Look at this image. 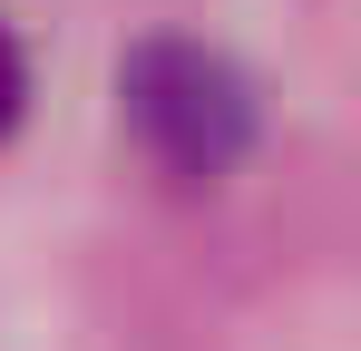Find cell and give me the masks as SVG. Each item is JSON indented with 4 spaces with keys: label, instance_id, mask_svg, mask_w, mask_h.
Masks as SVG:
<instances>
[{
    "label": "cell",
    "instance_id": "1",
    "mask_svg": "<svg viewBox=\"0 0 361 351\" xmlns=\"http://www.w3.org/2000/svg\"><path fill=\"white\" fill-rule=\"evenodd\" d=\"M118 98H127L137 147L166 176H185V185H215L254 147V88L215 49H195V39H147V49L127 58Z\"/></svg>",
    "mask_w": 361,
    "mask_h": 351
},
{
    "label": "cell",
    "instance_id": "2",
    "mask_svg": "<svg viewBox=\"0 0 361 351\" xmlns=\"http://www.w3.org/2000/svg\"><path fill=\"white\" fill-rule=\"evenodd\" d=\"M20 98H30V58H20V39L0 30V137L20 127Z\"/></svg>",
    "mask_w": 361,
    "mask_h": 351
}]
</instances>
